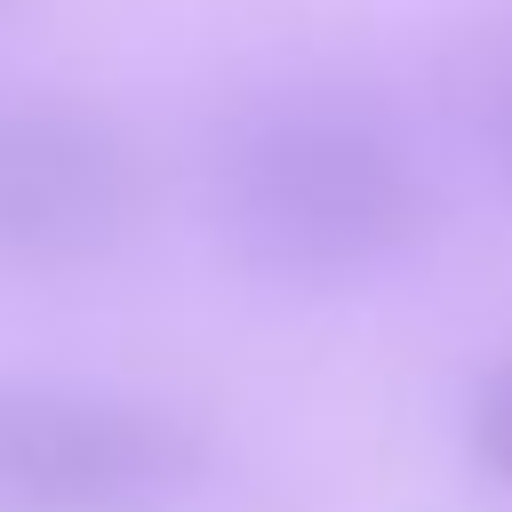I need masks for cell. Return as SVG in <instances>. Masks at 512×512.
<instances>
[{
  "label": "cell",
  "instance_id": "1",
  "mask_svg": "<svg viewBox=\"0 0 512 512\" xmlns=\"http://www.w3.org/2000/svg\"><path fill=\"white\" fill-rule=\"evenodd\" d=\"M216 224L264 280L352 288L424 240L432 176L368 96L280 88L216 136Z\"/></svg>",
  "mask_w": 512,
  "mask_h": 512
},
{
  "label": "cell",
  "instance_id": "2",
  "mask_svg": "<svg viewBox=\"0 0 512 512\" xmlns=\"http://www.w3.org/2000/svg\"><path fill=\"white\" fill-rule=\"evenodd\" d=\"M200 480V432L152 400L88 384H0V504L8 512H168Z\"/></svg>",
  "mask_w": 512,
  "mask_h": 512
},
{
  "label": "cell",
  "instance_id": "3",
  "mask_svg": "<svg viewBox=\"0 0 512 512\" xmlns=\"http://www.w3.org/2000/svg\"><path fill=\"white\" fill-rule=\"evenodd\" d=\"M144 216L136 136L72 96L0 104V264L16 272H88Z\"/></svg>",
  "mask_w": 512,
  "mask_h": 512
},
{
  "label": "cell",
  "instance_id": "4",
  "mask_svg": "<svg viewBox=\"0 0 512 512\" xmlns=\"http://www.w3.org/2000/svg\"><path fill=\"white\" fill-rule=\"evenodd\" d=\"M464 456L488 488H512V352L488 360L464 400Z\"/></svg>",
  "mask_w": 512,
  "mask_h": 512
},
{
  "label": "cell",
  "instance_id": "5",
  "mask_svg": "<svg viewBox=\"0 0 512 512\" xmlns=\"http://www.w3.org/2000/svg\"><path fill=\"white\" fill-rule=\"evenodd\" d=\"M488 144H496V168H504V184H512V80L496 88V112H488Z\"/></svg>",
  "mask_w": 512,
  "mask_h": 512
}]
</instances>
